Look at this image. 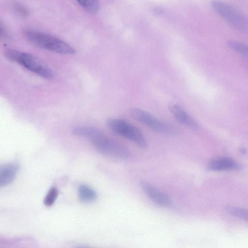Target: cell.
Listing matches in <instances>:
<instances>
[{"instance_id":"obj_1","label":"cell","mask_w":248,"mask_h":248,"mask_svg":"<svg viewBox=\"0 0 248 248\" xmlns=\"http://www.w3.org/2000/svg\"><path fill=\"white\" fill-rule=\"evenodd\" d=\"M73 133L88 138L93 146L104 155L116 159H126L130 155L128 148L110 139L96 127L79 126L73 130Z\"/></svg>"},{"instance_id":"obj_2","label":"cell","mask_w":248,"mask_h":248,"mask_svg":"<svg viewBox=\"0 0 248 248\" xmlns=\"http://www.w3.org/2000/svg\"><path fill=\"white\" fill-rule=\"evenodd\" d=\"M23 34L29 42L40 48L63 54L75 53L71 46L53 35L29 29L24 30Z\"/></svg>"},{"instance_id":"obj_3","label":"cell","mask_w":248,"mask_h":248,"mask_svg":"<svg viewBox=\"0 0 248 248\" xmlns=\"http://www.w3.org/2000/svg\"><path fill=\"white\" fill-rule=\"evenodd\" d=\"M4 55L8 60L18 63L41 77L51 78L54 76L50 68L30 54L8 48L4 50Z\"/></svg>"},{"instance_id":"obj_4","label":"cell","mask_w":248,"mask_h":248,"mask_svg":"<svg viewBox=\"0 0 248 248\" xmlns=\"http://www.w3.org/2000/svg\"><path fill=\"white\" fill-rule=\"evenodd\" d=\"M108 127L112 132L134 142L140 148L146 149L148 141L140 129L121 119L110 118L107 121Z\"/></svg>"},{"instance_id":"obj_5","label":"cell","mask_w":248,"mask_h":248,"mask_svg":"<svg viewBox=\"0 0 248 248\" xmlns=\"http://www.w3.org/2000/svg\"><path fill=\"white\" fill-rule=\"evenodd\" d=\"M215 11L224 19L237 30L248 33V17L232 6L219 1H213Z\"/></svg>"},{"instance_id":"obj_6","label":"cell","mask_w":248,"mask_h":248,"mask_svg":"<svg viewBox=\"0 0 248 248\" xmlns=\"http://www.w3.org/2000/svg\"><path fill=\"white\" fill-rule=\"evenodd\" d=\"M129 113L135 120L156 132L167 134L175 132V129L172 125L160 121L146 111L137 108H131Z\"/></svg>"},{"instance_id":"obj_7","label":"cell","mask_w":248,"mask_h":248,"mask_svg":"<svg viewBox=\"0 0 248 248\" xmlns=\"http://www.w3.org/2000/svg\"><path fill=\"white\" fill-rule=\"evenodd\" d=\"M140 185L148 197L155 204L163 207H169L171 205L170 197L151 184L142 181L140 182Z\"/></svg>"},{"instance_id":"obj_8","label":"cell","mask_w":248,"mask_h":248,"mask_svg":"<svg viewBox=\"0 0 248 248\" xmlns=\"http://www.w3.org/2000/svg\"><path fill=\"white\" fill-rule=\"evenodd\" d=\"M170 110L174 118L181 124L192 129L196 130L198 128L199 125L196 121L179 105H171Z\"/></svg>"},{"instance_id":"obj_9","label":"cell","mask_w":248,"mask_h":248,"mask_svg":"<svg viewBox=\"0 0 248 248\" xmlns=\"http://www.w3.org/2000/svg\"><path fill=\"white\" fill-rule=\"evenodd\" d=\"M209 169L213 170H227L238 169L239 165L229 157H222L211 160L208 163Z\"/></svg>"},{"instance_id":"obj_10","label":"cell","mask_w":248,"mask_h":248,"mask_svg":"<svg viewBox=\"0 0 248 248\" xmlns=\"http://www.w3.org/2000/svg\"><path fill=\"white\" fill-rule=\"evenodd\" d=\"M18 168L17 165L13 163L1 166L0 169V186H5L12 183Z\"/></svg>"},{"instance_id":"obj_11","label":"cell","mask_w":248,"mask_h":248,"mask_svg":"<svg viewBox=\"0 0 248 248\" xmlns=\"http://www.w3.org/2000/svg\"><path fill=\"white\" fill-rule=\"evenodd\" d=\"M78 197L81 202L88 203L96 200L97 194L92 188L83 185L78 187Z\"/></svg>"},{"instance_id":"obj_12","label":"cell","mask_w":248,"mask_h":248,"mask_svg":"<svg viewBox=\"0 0 248 248\" xmlns=\"http://www.w3.org/2000/svg\"><path fill=\"white\" fill-rule=\"evenodd\" d=\"M78 4L85 10L91 14H96L99 9V2L98 0H78Z\"/></svg>"},{"instance_id":"obj_13","label":"cell","mask_w":248,"mask_h":248,"mask_svg":"<svg viewBox=\"0 0 248 248\" xmlns=\"http://www.w3.org/2000/svg\"><path fill=\"white\" fill-rule=\"evenodd\" d=\"M228 45L231 48L248 58V45L234 40L228 41Z\"/></svg>"},{"instance_id":"obj_14","label":"cell","mask_w":248,"mask_h":248,"mask_svg":"<svg viewBox=\"0 0 248 248\" xmlns=\"http://www.w3.org/2000/svg\"><path fill=\"white\" fill-rule=\"evenodd\" d=\"M228 211L232 215L248 221V210L238 207L230 206L227 208Z\"/></svg>"},{"instance_id":"obj_15","label":"cell","mask_w":248,"mask_h":248,"mask_svg":"<svg viewBox=\"0 0 248 248\" xmlns=\"http://www.w3.org/2000/svg\"><path fill=\"white\" fill-rule=\"evenodd\" d=\"M58 195L56 188L51 187L47 192L44 200V203L46 206H51L55 202Z\"/></svg>"},{"instance_id":"obj_16","label":"cell","mask_w":248,"mask_h":248,"mask_svg":"<svg viewBox=\"0 0 248 248\" xmlns=\"http://www.w3.org/2000/svg\"><path fill=\"white\" fill-rule=\"evenodd\" d=\"M12 7L14 12L20 16L24 17L29 15L28 10L24 5L18 2L13 3Z\"/></svg>"},{"instance_id":"obj_17","label":"cell","mask_w":248,"mask_h":248,"mask_svg":"<svg viewBox=\"0 0 248 248\" xmlns=\"http://www.w3.org/2000/svg\"><path fill=\"white\" fill-rule=\"evenodd\" d=\"M0 38H2L3 37H5L7 36V31L5 28V27L2 24H0Z\"/></svg>"},{"instance_id":"obj_18","label":"cell","mask_w":248,"mask_h":248,"mask_svg":"<svg viewBox=\"0 0 248 248\" xmlns=\"http://www.w3.org/2000/svg\"><path fill=\"white\" fill-rule=\"evenodd\" d=\"M154 12L156 14L159 15L161 14L163 12V10L162 9L160 8H155L154 9Z\"/></svg>"},{"instance_id":"obj_19","label":"cell","mask_w":248,"mask_h":248,"mask_svg":"<svg viewBox=\"0 0 248 248\" xmlns=\"http://www.w3.org/2000/svg\"><path fill=\"white\" fill-rule=\"evenodd\" d=\"M77 248H86V247H78Z\"/></svg>"}]
</instances>
